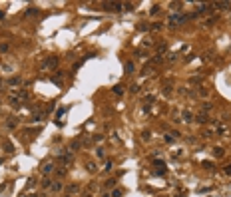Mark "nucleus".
Returning <instances> with one entry per match:
<instances>
[{"label":"nucleus","mask_w":231,"mask_h":197,"mask_svg":"<svg viewBox=\"0 0 231 197\" xmlns=\"http://www.w3.org/2000/svg\"><path fill=\"white\" fill-rule=\"evenodd\" d=\"M102 8L110 10V12H120V10H124V4H120V2H104Z\"/></svg>","instance_id":"nucleus-1"},{"label":"nucleus","mask_w":231,"mask_h":197,"mask_svg":"<svg viewBox=\"0 0 231 197\" xmlns=\"http://www.w3.org/2000/svg\"><path fill=\"white\" fill-rule=\"evenodd\" d=\"M58 66V56H50L46 62H44V68L46 70H52V68H56Z\"/></svg>","instance_id":"nucleus-2"},{"label":"nucleus","mask_w":231,"mask_h":197,"mask_svg":"<svg viewBox=\"0 0 231 197\" xmlns=\"http://www.w3.org/2000/svg\"><path fill=\"white\" fill-rule=\"evenodd\" d=\"M6 86H10V88H14V86H22V78H18V76H14V78L6 80Z\"/></svg>","instance_id":"nucleus-3"},{"label":"nucleus","mask_w":231,"mask_h":197,"mask_svg":"<svg viewBox=\"0 0 231 197\" xmlns=\"http://www.w3.org/2000/svg\"><path fill=\"white\" fill-rule=\"evenodd\" d=\"M8 102H10V106H16V108L22 104V102L18 100V96H16V94H10V96H8Z\"/></svg>","instance_id":"nucleus-4"},{"label":"nucleus","mask_w":231,"mask_h":197,"mask_svg":"<svg viewBox=\"0 0 231 197\" xmlns=\"http://www.w3.org/2000/svg\"><path fill=\"white\" fill-rule=\"evenodd\" d=\"M16 125H18V121H16L14 118H8V121L4 123V127H6V129H14Z\"/></svg>","instance_id":"nucleus-5"},{"label":"nucleus","mask_w":231,"mask_h":197,"mask_svg":"<svg viewBox=\"0 0 231 197\" xmlns=\"http://www.w3.org/2000/svg\"><path fill=\"white\" fill-rule=\"evenodd\" d=\"M52 171H54V163H44L42 173H46V175H48V173H52Z\"/></svg>","instance_id":"nucleus-6"},{"label":"nucleus","mask_w":231,"mask_h":197,"mask_svg":"<svg viewBox=\"0 0 231 197\" xmlns=\"http://www.w3.org/2000/svg\"><path fill=\"white\" fill-rule=\"evenodd\" d=\"M60 161H62V163H70V161H72V153H62V155H60Z\"/></svg>","instance_id":"nucleus-7"},{"label":"nucleus","mask_w":231,"mask_h":197,"mask_svg":"<svg viewBox=\"0 0 231 197\" xmlns=\"http://www.w3.org/2000/svg\"><path fill=\"white\" fill-rule=\"evenodd\" d=\"M4 149H6V153H14V147H12V143H10L8 139L4 141Z\"/></svg>","instance_id":"nucleus-8"},{"label":"nucleus","mask_w":231,"mask_h":197,"mask_svg":"<svg viewBox=\"0 0 231 197\" xmlns=\"http://www.w3.org/2000/svg\"><path fill=\"white\" fill-rule=\"evenodd\" d=\"M181 116H183V121H193V114H191V112H187V110H185Z\"/></svg>","instance_id":"nucleus-9"},{"label":"nucleus","mask_w":231,"mask_h":197,"mask_svg":"<svg viewBox=\"0 0 231 197\" xmlns=\"http://www.w3.org/2000/svg\"><path fill=\"white\" fill-rule=\"evenodd\" d=\"M124 68H126V74H132V72H134V64H132V62H126Z\"/></svg>","instance_id":"nucleus-10"},{"label":"nucleus","mask_w":231,"mask_h":197,"mask_svg":"<svg viewBox=\"0 0 231 197\" xmlns=\"http://www.w3.org/2000/svg\"><path fill=\"white\" fill-rule=\"evenodd\" d=\"M52 191H62V183H60V181H54V183H52Z\"/></svg>","instance_id":"nucleus-11"},{"label":"nucleus","mask_w":231,"mask_h":197,"mask_svg":"<svg viewBox=\"0 0 231 197\" xmlns=\"http://www.w3.org/2000/svg\"><path fill=\"white\" fill-rule=\"evenodd\" d=\"M104 155H106V153H104V149H102V147H98V149H96V157H98V159H104Z\"/></svg>","instance_id":"nucleus-12"},{"label":"nucleus","mask_w":231,"mask_h":197,"mask_svg":"<svg viewBox=\"0 0 231 197\" xmlns=\"http://www.w3.org/2000/svg\"><path fill=\"white\" fill-rule=\"evenodd\" d=\"M78 189H80V185H76V183H72V185L68 187V191H70V193H76Z\"/></svg>","instance_id":"nucleus-13"},{"label":"nucleus","mask_w":231,"mask_h":197,"mask_svg":"<svg viewBox=\"0 0 231 197\" xmlns=\"http://www.w3.org/2000/svg\"><path fill=\"white\" fill-rule=\"evenodd\" d=\"M197 121H199V123H205V121H207V116H205V114H201V116H197Z\"/></svg>","instance_id":"nucleus-14"},{"label":"nucleus","mask_w":231,"mask_h":197,"mask_svg":"<svg viewBox=\"0 0 231 197\" xmlns=\"http://www.w3.org/2000/svg\"><path fill=\"white\" fill-rule=\"evenodd\" d=\"M122 195H124L122 189H114V191H112V197H122Z\"/></svg>","instance_id":"nucleus-15"},{"label":"nucleus","mask_w":231,"mask_h":197,"mask_svg":"<svg viewBox=\"0 0 231 197\" xmlns=\"http://www.w3.org/2000/svg\"><path fill=\"white\" fill-rule=\"evenodd\" d=\"M112 185H116V179H110V181L104 183V187H112Z\"/></svg>","instance_id":"nucleus-16"},{"label":"nucleus","mask_w":231,"mask_h":197,"mask_svg":"<svg viewBox=\"0 0 231 197\" xmlns=\"http://www.w3.org/2000/svg\"><path fill=\"white\" fill-rule=\"evenodd\" d=\"M42 187H52V183H50L48 179H44V181H42Z\"/></svg>","instance_id":"nucleus-17"},{"label":"nucleus","mask_w":231,"mask_h":197,"mask_svg":"<svg viewBox=\"0 0 231 197\" xmlns=\"http://www.w3.org/2000/svg\"><path fill=\"white\" fill-rule=\"evenodd\" d=\"M0 52H8V44H0Z\"/></svg>","instance_id":"nucleus-18"},{"label":"nucleus","mask_w":231,"mask_h":197,"mask_svg":"<svg viewBox=\"0 0 231 197\" xmlns=\"http://www.w3.org/2000/svg\"><path fill=\"white\" fill-rule=\"evenodd\" d=\"M114 92H116V94H122L124 90H122V86H114Z\"/></svg>","instance_id":"nucleus-19"},{"label":"nucleus","mask_w":231,"mask_h":197,"mask_svg":"<svg viewBox=\"0 0 231 197\" xmlns=\"http://www.w3.org/2000/svg\"><path fill=\"white\" fill-rule=\"evenodd\" d=\"M70 147H72V149H78V147H80V141H72V145H70Z\"/></svg>","instance_id":"nucleus-20"},{"label":"nucleus","mask_w":231,"mask_h":197,"mask_svg":"<svg viewBox=\"0 0 231 197\" xmlns=\"http://www.w3.org/2000/svg\"><path fill=\"white\" fill-rule=\"evenodd\" d=\"M124 10H134V4H124Z\"/></svg>","instance_id":"nucleus-21"},{"label":"nucleus","mask_w":231,"mask_h":197,"mask_svg":"<svg viewBox=\"0 0 231 197\" xmlns=\"http://www.w3.org/2000/svg\"><path fill=\"white\" fill-rule=\"evenodd\" d=\"M165 141H167V143H171V141H173V133H171V135H165Z\"/></svg>","instance_id":"nucleus-22"},{"label":"nucleus","mask_w":231,"mask_h":197,"mask_svg":"<svg viewBox=\"0 0 231 197\" xmlns=\"http://www.w3.org/2000/svg\"><path fill=\"white\" fill-rule=\"evenodd\" d=\"M88 171H96V165H94V163H88Z\"/></svg>","instance_id":"nucleus-23"},{"label":"nucleus","mask_w":231,"mask_h":197,"mask_svg":"<svg viewBox=\"0 0 231 197\" xmlns=\"http://www.w3.org/2000/svg\"><path fill=\"white\" fill-rule=\"evenodd\" d=\"M157 12H159V6H157V4H155L154 8H152V14H157Z\"/></svg>","instance_id":"nucleus-24"},{"label":"nucleus","mask_w":231,"mask_h":197,"mask_svg":"<svg viewBox=\"0 0 231 197\" xmlns=\"http://www.w3.org/2000/svg\"><path fill=\"white\" fill-rule=\"evenodd\" d=\"M189 82H191V84H199V82H201V78H191Z\"/></svg>","instance_id":"nucleus-25"},{"label":"nucleus","mask_w":231,"mask_h":197,"mask_svg":"<svg viewBox=\"0 0 231 197\" xmlns=\"http://www.w3.org/2000/svg\"><path fill=\"white\" fill-rule=\"evenodd\" d=\"M225 173H227V175H231V165H227V167H225Z\"/></svg>","instance_id":"nucleus-26"},{"label":"nucleus","mask_w":231,"mask_h":197,"mask_svg":"<svg viewBox=\"0 0 231 197\" xmlns=\"http://www.w3.org/2000/svg\"><path fill=\"white\" fill-rule=\"evenodd\" d=\"M102 197H112V195H108V193H104V195H102Z\"/></svg>","instance_id":"nucleus-27"},{"label":"nucleus","mask_w":231,"mask_h":197,"mask_svg":"<svg viewBox=\"0 0 231 197\" xmlns=\"http://www.w3.org/2000/svg\"><path fill=\"white\" fill-rule=\"evenodd\" d=\"M0 18H4V14H2V12H0Z\"/></svg>","instance_id":"nucleus-28"}]
</instances>
